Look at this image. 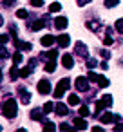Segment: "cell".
Here are the masks:
<instances>
[{"label": "cell", "mask_w": 123, "mask_h": 132, "mask_svg": "<svg viewBox=\"0 0 123 132\" xmlns=\"http://www.w3.org/2000/svg\"><path fill=\"white\" fill-rule=\"evenodd\" d=\"M98 85H100L101 89H105V87H109V80L103 78V76H100V78H98Z\"/></svg>", "instance_id": "obj_25"}, {"label": "cell", "mask_w": 123, "mask_h": 132, "mask_svg": "<svg viewBox=\"0 0 123 132\" xmlns=\"http://www.w3.org/2000/svg\"><path fill=\"white\" fill-rule=\"evenodd\" d=\"M101 56H103V58H109L110 54H109V51H107V49H101Z\"/></svg>", "instance_id": "obj_41"}, {"label": "cell", "mask_w": 123, "mask_h": 132, "mask_svg": "<svg viewBox=\"0 0 123 132\" xmlns=\"http://www.w3.org/2000/svg\"><path fill=\"white\" fill-rule=\"evenodd\" d=\"M60 130H72V127H71L69 123H62V125H60Z\"/></svg>", "instance_id": "obj_36"}, {"label": "cell", "mask_w": 123, "mask_h": 132, "mask_svg": "<svg viewBox=\"0 0 123 132\" xmlns=\"http://www.w3.org/2000/svg\"><path fill=\"white\" fill-rule=\"evenodd\" d=\"M40 44H42L44 47H49V45H53V44H54V36H51V35H45V36H42Z\"/></svg>", "instance_id": "obj_13"}, {"label": "cell", "mask_w": 123, "mask_h": 132, "mask_svg": "<svg viewBox=\"0 0 123 132\" xmlns=\"http://www.w3.org/2000/svg\"><path fill=\"white\" fill-rule=\"evenodd\" d=\"M0 80H2V69H0Z\"/></svg>", "instance_id": "obj_45"}, {"label": "cell", "mask_w": 123, "mask_h": 132, "mask_svg": "<svg viewBox=\"0 0 123 132\" xmlns=\"http://www.w3.org/2000/svg\"><path fill=\"white\" fill-rule=\"evenodd\" d=\"M85 65H87V69H94V67H96V65H98V62H96V60H94V58H89V60H87V63H85Z\"/></svg>", "instance_id": "obj_28"}, {"label": "cell", "mask_w": 123, "mask_h": 132, "mask_svg": "<svg viewBox=\"0 0 123 132\" xmlns=\"http://www.w3.org/2000/svg\"><path fill=\"white\" fill-rule=\"evenodd\" d=\"M44 130L53 132V130H56V125H54V123H51V121H49V123H45V121H44Z\"/></svg>", "instance_id": "obj_27"}, {"label": "cell", "mask_w": 123, "mask_h": 132, "mask_svg": "<svg viewBox=\"0 0 123 132\" xmlns=\"http://www.w3.org/2000/svg\"><path fill=\"white\" fill-rule=\"evenodd\" d=\"M13 2H15V0H4V4H6V6H11Z\"/></svg>", "instance_id": "obj_44"}, {"label": "cell", "mask_w": 123, "mask_h": 132, "mask_svg": "<svg viewBox=\"0 0 123 132\" xmlns=\"http://www.w3.org/2000/svg\"><path fill=\"white\" fill-rule=\"evenodd\" d=\"M13 62H15V63H20V62H22V54H20V53H15V54H13Z\"/></svg>", "instance_id": "obj_34"}, {"label": "cell", "mask_w": 123, "mask_h": 132, "mask_svg": "<svg viewBox=\"0 0 123 132\" xmlns=\"http://www.w3.org/2000/svg\"><path fill=\"white\" fill-rule=\"evenodd\" d=\"M31 6H35V7H40V6H44V0H31Z\"/></svg>", "instance_id": "obj_35"}, {"label": "cell", "mask_w": 123, "mask_h": 132, "mask_svg": "<svg viewBox=\"0 0 123 132\" xmlns=\"http://www.w3.org/2000/svg\"><path fill=\"white\" fill-rule=\"evenodd\" d=\"M17 65H18V63H17ZM17 65L11 67V72H9V74H11V80H17V78L20 76V69H18Z\"/></svg>", "instance_id": "obj_19"}, {"label": "cell", "mask_w": 123, "mask_h": 132, "mask_svg": "<svg viewBox=\"0 0 123 132\" xmlns=\"http://www.w3.org/2000/svg\"><path fill=\"white\" fill-rule=\"evenodd\" d=\"M87 2H91V0H78V6H85Z\"/></svg>", "instance_id": "obj_42"}, {"label": "cell", "mask_w": 123, "mask_h": 132, "mask_svg": "<svg viewBox=\"0 0 123 132\" xmlns=\"http://www.w3.org/2000/svg\"><path fill=\"white\" fill-rule=\"evenodd\" d=\"M18 92H20V100H22V103H29V101H31V94H29L24 87H20Z\"/></svg>", "instance_id": "obj_12"}, {"label": "cell", "mask_w": 123, "mask_h": 132, "mask_svg": "<svg viewBox=\"0 0 123 132\" xmlns=\"http://www.w3.org/2000/svg\"><path fill=\"white\" fill-rule=\"evenodd\" d=\"M31 72H33V67L27 65V67H24V69H20V78H27Z\"/></svg>", "instance_id": "obj_17"}, {"label": "cell", "mask_w": 123, "mask_h": 132, "mask_svg": "<svg viewBox=\"0 0 123 132\" xmlns=\"http://www.w3.org/2000/svg\"><path fill=\"white\" fill-rule=\"evenodd\" d=\"M44 26H45V18H44V20H36L35 24H29V27H31L33 31H40Z\"/></svg>", "instance_id": "obj_16"}, {"label": "cell", "mask_w": 123, "mask_h": 132, "mask_svg": "<svg viewBox=\"0 0 123 132\" xmlns=\"http://www.w3.org/2000/svg\"><path fill=\"white\" fill-rule=\"evenodd\" d=\"M67 24H69V22H67V18H65V16H56V18H54V27H56L58 31L65 29V27H67Z\"/></svg>", "instance_id": "obj_5"}, {"label": "cell", "mask_w": 123, "mask_h": 132, "mask_svg": "<svg viewBox=\"0 0 123 132\" xmlns=\"http://www.w3.org/2000/svg\"><path fill=\"white\" fill-rule=\"evenodd\" d=\"M2 112H4V116H6V118H9V119H11V118H15V116L18 114L17 100H13V98H11V100H7V101L2 105Z\"/></svg>", "instance_id": "obj_1"}, {"label": "cell", "mask_w": 123, "mask_h": 132, "mask_svg": "<svg viewBox=\"0 0 123 132\" xmlns=\"http://www.w3.org/2000/svg\"><path fill=\"white\" fill-rule=\"evenodd\" d=\"M100 121H101L103 125H107V123H112V121H114V114H110V112H105L103 116H100Z\"/></svg>", "instance_id": "obj_15"}, {"label": "cell", "mask_w": 123, "mask_h": 132, "mask_svg": "<svg viewBox=\"0 0 123 132\" xmlns=\"http://www.w3.org/2000/svg\"><path fill=\"white\" fill-rule=\"evenodd\" d=\"M76 53H78L80 56H83V58H87V47H85V44H81V42H78V44H76Z\"/></svg>", "instance_id": "obj_14"}, {"label": "cell", "mask_w": 123, "mask_h": 132, "mask_svg": "<svg viewBox=\"0 0 123 132\" xmlns=\"http://www.w3.org/2000/svg\"><path fill=\"white\" fill-rule=\"evenodd\" d=\"M17 16H18V18H26V16H27V11H26V9H18V11H17Z\"/></svg>", "instance_id": "obj_33"}, {"label": "cell", "mask_w": 123, "mask_h": 132, "mask_svg": "<svg viewBox=\"0 0 123 132\" xmlns=\"http://www.w3.org/2000/svg\"><path fill=\"white\" fill-rule=\"evenodd\" d=\"M114 130H123V125H121V123H118V125L114 127Z\"/></svg>", "instance_id": "obj_43"}, {"label": "cell", "mask_w": 123, "mask_h": 132, "mask_svg": "<svg viewBox=\"0 0 123 132\" xmlns=\"http://www.w3.org/2000/svg\"><path fill=\"white\" fill-rule=\"evenodd\" d=\"M42 109H44V112H45V114H49V112H53V110H54V103H53V101H47Z\"/></svg>", "instance_id": "obj_22"}, {"label": "cell", "mask_w": 123, "mask_h": 132, "mask_svg": "<svg viewBox=\"0 0 123 132\" xmlns=\"http://www.w3.org/2000/svg\"><path fill=\"white\" fill-rule=\"evenodd\" d=\"M112 42H114V40H112L110 36H105V40H103V44H105V45H110Z\"/></svg>", "instance_id": "obj_39"}, {"label": "cell", "mask_w": 123, "mask_h": 132, "mask_svg": "<svg viewBox=\"0 0 123 132\" xmlns=\"http://www.w3.org/2000/svg\"><path fill=\"white\" fill-rule=\"evenodd\" d=\"M69 105H80V98L76 94H71L69 96Z\"/></svg>", "instance_id": "obj_26"}, {"label": "cell", "mask_w": 123, "mask_h": 132, "mask_svg": "<svg viewBox=\"0 0 123 132\" xmlns=\"http://www.w3.org/2000/svg\"><path fill=\"white\" fill-rule=\"evenodd\" d=\"M42 56H47V58H49V60H54V58H56V56H58V51H56V49H51V51H49V53H47V54H45V53H44V54H42Z\"/></svg>", "instance_id": "obj_24"}, {"label": "cell", "mask_w": 123, "mask_h": 132, "mask_svg": "<svg viewBox=\"0 0 123 132\" xmlns=\"http://www.w3.org/2000/svg\"><path fill=\"white\" fill-rule=\"evenodd\" d=\"M44 116H45L44 109H33L31 110V119H35V121H44Z\"/></svg>", "instance_id": "obj_6"}, {"label": "cell", "mask_w": 123, "mask_h": 132, "mask_svg": "<svg viewBox=\"0 0 123 132\" xmlns=\"http://www.w3.org/2000/svg\"><path fill=\"white\" fill-rule=\"evenodd\" d=\"M118 2L119 0H105V6L110 9V7H114V6H118Z\"/></svg>", "instance_id": "obj_29"}, {"label": "cell", "mask_w": 123, "mask_h": 132, "mask_svg": "<svg viewBox=\"0 0 123 132\" xmlns=\"http://www.w3.org/2000/svg\"><path fill=\"white\" fill-rule=\"evenodd\" d=\"M56 42H58V45H60V47H67V45L71 44V36H69V35H60Z\"/></svg>", "instance_id": "obj_8"}, {"label": "cell", "mask_w": 123, "mask_h": 132, "mask_svg": "<svg viewBox=\"0 0 123 132\" xmlns=\"http://www.w3.org/2000/svg\"><path fill=\"white\" fill-rule=\"evenodd\" d=\"M60 9H62V4H60V2H53V4L49 6V11H51V13H58Z\"/></svg>", "instance_id": "obj_21"}, {"label": "cell", "mask_w": 123, "mask_h": 132, "mask_svg": "<svg viewBox=\"0 0 123 132\" xmlns=\"http://www.w3.org/2000/svg\"><path fill=\"white\" fill-rule=\"evenodd\" d=\"M2 22H4V20H2V16H0V26H2Z\"/></svg>", "instance_id": "obj_46"}, {"label": "cell", "mask_w": 123, "mask_h": 132, "mask_svg": "<svg viewBox=\"0 0 123 132\" xmlns=\"http://www.w3.org/2000/svg\"><path fill=\"white\" fill-rule=\"evenodd\" d=\"M87 27H91V29H98V22H91V24H87Z\"/></svg>", "instance_id": "obj_40"}, {"label": "cell", "mask_w": 123, "mask_h": 132, "mask_svg": "<svg viewBox=\"0 0 123 132\" xmlns=\"http://www.w3.org/2000/svg\"><path fill=\"white\" fill-rule=\"evenodd\" d=\"M72 123H74V128H76V130H85V128H87V121L83 119V116L74 118V121H72Z\"/></svg>", "instance_id": "obj_7"}, {"label": "cell", "mask_w": 123, "mask_h": 132, "mask_svg": "<svg viewBox=\"0 0 123 132\" xmlns=\"http://www.w3.org/2000/svg\"><path fill=\"white\" fill-rule=\"evenodd\" d=\"M74 83H76V89H78V90H81V92L89 89V78L80 76V78H76V81H74Z\"/></svg>", "instance_id": "obj_4"}, {"label": "cell", "mask_w": 123, "mask_h": 132, "mask_svg": "<svg viewBox=\"0 0 123 132\" xmlns=\"http://www.w3.org/2000/svg\"><path fill=\"white\" fill-rule=\"evenodd\" d=\"M9 42V36L7 35H0V44H7Z\"/></svg>", "instance_id": "obj_37"}, {"label": "cell", "mask_w": 123, "mask_h": 132, "mask_svg": "<svg viewBox=\"0 0 123 132\" xmlns=\"http://www.w3.org/2000/svg\"><path fill=\"white\" fill-rule=\"evenodd\" d=\"M54 69H56V62H54V60H49V62L45 63V71H47V72H54Z\"/></svg>", "instance_id": "obj_18"}, {"label": "cell", "mask_w": 123, "mask_h": 132, "mask_svg": "<svg viewBox=\"0 0 123 132\" xmlns=\"http://www.w3.org/2000/svg\"><path fill=\"white\" fill-rule=\"evenodd\" d=\"M103 109H105V105H103V101H101V100H100V101H98V103H96V114H100V112H101V110H103Z\"/></svg>", "instance_id": "obj_32"}, {"label": "cell", "mask_w": 123, "mask_h": 132, "mask_svg": "<svg viewBox=\"0 0 123 132\" xmlns=\"http://www.w3.org/2000/svg\"><path fill=\"white\" fill-rule=\"evenodd\" d=\"M91 114V110L87 109V107H80V116H83V118H87Z\"/></svg>", "instance_id": "obj_30"}, {"label": "cell", "mask_w": 123, "mask_h": 132, "mask_svg": "<svg viewBox=\"0 0 123 132\" xmlns=\"http://www.w3.org/2000/svg\"><path fill=\"white\" fill-rule=\"evenodd\" d=\"M0 56H2V58H7L9 54H7V51L4 49V47H0Z\"/></svg>", "instance_id": "obj_38"}, {"label": "cell", "mask_w": 123, "mask_h": 132, "mask_svg": "<svg viewBox=\"0 0 123 132\" xmlns=\"http://www.w3.org/2000/svg\"><path fill=\"white\" fill-rule=\"evenodd\" d=\"M69 87H71V80H69V78H62V81L56 85V89H54V92H53V94H54V98H58V100H60V98L65 94V90H67Z\"/></svg>", "instance_id": "obj_2"}, {"label": "cell", "mask_w": 123, "mask_h": 132, "mask_svg": "<svg viewBox=\"0 0 123 132\" xmlns=\"http://www.w3.org/2000/svg\"><path fill=\"white\" fill-rule=\"evenodd\" d=\"M87 78H89V81H98V78H100V76H98V74H96V72H92V71H91V72H89V76H87Z\"/></svg>", "instance_id": "obj_31"}, {"label": "cell", "mask_w": 123, "mask_h": 132, "mask_svg": "<svg viewBox=\"0 0 123 132\" xmlns=\"http://www.w3.org/2000/svg\"><path fill=\"white\" fill-rule=\"evenodd\" d=\"M62 63H63V67H65V69H72V65H74V60H72V56H71V54H63V58H62Z\"/></svg>", "instance_id": "obj_9"}, {"label": "cell", "mask_w": 123, "mask_h": 132, "mask_svg": "<svg viewBox=\"0 0 123 132\" xmlns=\"http://www.w3.org/2000/svg\"><path fill=\"white\" fill-rule=\"evenodd\" d=\"M15 47H18V49H24V51H31V49H33V45H31L29 42H20L18 38L15 40Z\"/></svg>", "instance_id": "obj_11"}, {"label": "cell", "mask_w": 123, "mask_h": 132, "mask_svg": "<svg viewBox=\"0 0 123 132\" xmlns=\"http://www.w3.org/2000/svg\"><path fill=\"white\" fill-rule=\"evenodd\" d=\"M101 101H103L105 107H112V96H110V94H103Z\"/></svg>", "instance_id": "obj_20"}, {"label": "cell", "mask_w": 123, "mask_h": 132, "mask_svg": "<svg viewBox=\"0 0 123 132\" xmlns=\"http://www.w3.org/2000/svg\"><path fill=\"white\" fill-rule=\"evenodd\" d=\"M54 112H56L58 116H67L69 109H67V105H63V103H58V105H54Z\"/></svg>", "instance_id": "obj_10"}, {"label": "cell", "mask_w": 123, "mask_h": 132, "mask_svg": "<svg viewBox=\"0 0 123 132\" xmlns=\"http://www.w3.org/2000/svg\"><path fill=\"white\" fill-rule=\"evenodd\" d=\"M38 92L44 94V96L49 94V92H51V81H49V80H40V81H38Z\"/></svg>", "instance_id": "obj_3"}, {"label": "cell", "mask_w": 123, "mask_h": 132, "mask_svg": "<svg viewBox=\"0 0 123 132\" xmlns=\"http://www.w3.org/2000/svg\"><path fill=\"white\" fill-rule=\"evenodd\" d=\"M0 128H2V127H0Z\"/></svg>", "instance_id": "obj_47"}, {"label": "cell", "mask_w": 123, "mask_h": 132, "mask_svg": "<svg viewBox=\"0 0 123 132\" xmlns=\"http://www.w3.org/2000/svg\"><path fill=\"white\" fill-rule=\"evenodd\" d=\"M114 27H116V31H118V33H121V35H123V18H118V20H116V24H114Z\"/></svg>", "instance_id": "obj_23"}]
</instances>
